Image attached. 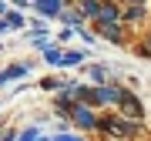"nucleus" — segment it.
I'll list each match as a JSON object with an SVG mask.
<instances>
[{
	"mask_svg": "<svg viewBox=\"0 0 151 141\" xmlns=\"http://www.w3.org/2000/svg\"><path fill=\"white\" fill-rule=\"evenodd\" d=\"M30 74V64L24 60V64H10V67H4L0 70V87L4 84H10V81H17V77H27Z\"/></svg>",
	"mask_w": 151,
	"mask_h": 141,
	"instance_id": "9d476101",
	"label": "nucleus"
},
{
	"mask_svg": "<svg viewBox=\"0 0 151 141\" xmlns=\"http://www.w3.org/2000/svg\"><path fill=\"white\" fill-rule=\"evenodd\" d=\"M97 10H101V0H77V14H81V20H94Z\"/></svg>",
	"mask_w": 151,
	"mask_h": 141,
	"instance_id": "ddd939ff",
	"label": "nucleus"
},
{
	"mask_svg": "<svg viewBox=\"0 0 151 141\" xmlns=\"http://www.w3.org/2000/svg\"><path fill=\"white\" fill-rule=\"evenodd\" d=\"M70 30H74V34H77V37H81L84 44H94V40H97V34H91V30L84 27V24H81V27H70Z\"/></svg>",
	"mask_w": 151,
	"mask_h": 141,
	"instance_id": "6ab92c4d",
	"label": "nucleus"
},
{
	"mask_svg": "<svg viewBox=\"0 0 151 141\" xmlns=\"http://www.w3.org/2000/svg\"><path fill=\"white\" fill-rule=\"evenodd\" d=\"M4 20H7V27H10V30H20V27H24V14H20V10H7Z\"/></svg>",
	"mask_w": 151,
	"mask_h": 141,
	"instance_id": "dca6fc26",
	"label": "nucleus"
},
{
	"mask_svg": "<svg viewBox=\"0 0 151 141\" xmlns=\"http://www.w3.org/2000/svg\"><path fill=\"white\" fill-rule=\"evenodd\" d=\"M87 81H91V84L111 81V67H108V64H87Z\"/></svg>",
	"mask_w": 151,
	"mask_h": 141,
	"instance_id": "f8f14e48",
	"label": "nucleus"
},
{
	"mask_svg": "<svg viewBox=\"0 0 151 141\" xmlns=\"http://www.w3.org/2000/svg\"><path fill=\"white\" fill-rule=\"evenodd\" d=\"M40 135H44V131H40V124H30V128L17 131V141H37Z\"/></svg>",
	"mask_w": 151,
	"mask_h": 141,
	"instance_id": "f3484780",
	"label": "nucleus"
},
{
	"mask_svg": "<svg viewBox=\"0 0 151 141\" xmlns=\"http://www.w3.org/2000/svg\"><path fill=\"white\" fill-rule=\"evenodd\" d=\"M37 141H54V138H47V135H40V138H37Z\"/></svg>",
	"mask_w": 151,
	"mask_h": 141,
	"instance_id": "bb28decb",
	"label": "nucleus"
},
{
	"mask_svg": "<svg viewBox=\"0 0 151 141\" xmlns=\"http://www.w3.org/2000/svg\"><path fill=\"white\" fill-rule=\"evenodd\" d=\"M60 54H64V47L50 40L47 47H44V64H50V67H60Z\"/></svg>",
	"mask_w": 151,
	"mask_h": 141,
	"instance_id": "4468645a",
	"label": "nucleus"
},
{
	"mask_svg": "<svg viewBox=\"0 0 151 141\" xmlns=\"http://www.w3.org/2000/svg\"><path fill=\"white\" fill-rule=\"evenodd\" d=\"M94 34L101 40H108V44H114V47H124V40H128V27L118 20V24H94Z\"/></svg>",
	"mask_w": 151,
	"mask_h": 141,
	"instance_id": "39448f33",
	"label": "nucleus"
},
{
	"mask_svg": "<svg viewBox=\"0 0 151 141\" xmlns=\"http://www.w3.org/2000/svg\"><path fill=\"white\" fill-rule=\"evenodd\" d=\"M124 81H104V84H94V98H91V108H118L121 94H124Z\"/></svg>",
	"mask_w": 151,
	"mask_h": 141,
	"instance_id": "f03ea898",
	"label": "nucleus"
},
{
	"mask_svg": "<svg viewBox=\"0 0 151 141\" xmlns=\"http://www.w3.org/2000/svg\"><path fill=\"white\" fill-rule=\"evenodd\" d=\"M145 17H148V7L145 4H128L121 10V24H124V27H138V24H145Z\"/></svg>",
	"mask_w": 151,
	"mask_h": 141,
	"instance_id": "423d86ee",
	"label": "nucleus"
},
{
	"mask_svg": "<svg viewBox=\"0 0 151 141\" xmlns=\"http://www.w3.org/2000/svg\"><path fill=\"white\" fill-rule=\"evenodd\" d=\"M50 27H47V20H44V17H34L30 20V34H47Z\"/></svg>",
	"mask_w": 151,
	"mask_h": 141,
	"instance_id": "aec40b11",
	"label": "nucleus"
},
{
	"mask_svg": "<svg viewBox=\"0 0 151 141\" xmlns=\"http://www.w3.org/2000/svg\"><path fill=\"white\" fill-rule=\"evenodd\" d=\"M57 20L64 24V27H81V14H77V7H67V0H64V7H60V14H57Z\"/></svg>",
	"mask_w": 151,
	"mask_h": 141,
	"instance_id": "9b49d317",
	"label": "nucleus"
},
{
	"mask_svg": "<svg viewBox=\"0 0 151 141\" xmlns=\"http://www.w3.org/2000/svg\"><path fill=\"white\" fill-rule=\"evenodd\" d=\"M67 84V77H44V81H40V91H60V87H64Z\"/></svg>",
	"mask_w": 151,
	"mask_h": 141,
	"instance_id": "2eb2a0df",
	"label": "nucleus"
},
{
	"mask_svg": "<svg viewBox=\"0 0 151 141\" xmlns=\"http://www.w3.org/2000/svg\"><path fill=\"white\" fill-rule=\"evenodd\" d=\"M34 4V10H37V17H57L60 14V7H64V0H30Z\"/></svg>",
	"mask_w": 151,
	"mask_h": 141,
	"instance_id": "1a4fd4ad",
	"label": "nucleus"
},
{
	"mask_svg": "<svg viewBox=\"0 0 151 141\" xmlns=\"http://www.w3.org/2000/svg\"><path fill=\"white\" fill-rule=\"evenodd\" d=\"M134 50H138V57H145V60H151V30L145 34V40H141V44H138Z\"/></svg>",
	"mask_w": 151,
	"mask_h": 141,
	"instance_id": "a211bd4d",
	"label": "nucleus"
},
{
	"mask_svg": "<svg viewBox=\"0 0 151 141\" xmlns=\"http://www.w3.org/2000/svg\"><path fill=\"white\" fill-rule=\"evenodd\" d=\"M97 131L108 135V141H131V138L141 135V121H131V118H124V114L111 111V114H104V118H97Z\"/></svg>",
	"mask_w": 151,
	"mask_h": 141,
	"instance_id": "f257e3e1",
	"label": "nucleus"
},
{
	"mask_svg": "<svg viewBox=\"0 0 151 141\" xmlns=\"http://www.w3.org/2000/svg\"><path fill=\"white\" fill-rule=\"evenodd\" d=\"M97 108H87V104H74V111H70V128L74 131H97Z\"/></svg>",
	"mask_w": 151,
	"mask_h": 141,
	"instance_id": "7ed1b4c3",
	"label": "nucleus"
},
{
	"mask_svg": "<svg viewBox=\"0 0 151 141\" xmlns=\"http://www.w3.org/2000/svg\"><path fill=\"white\" fill-rule=\"evenodd\" d=\"M7 14V4H4V0H0V17H4Z\"/></svg>",
	"mask_w": 151,
	"mask_h": 141,
	"instance_id": "a878e982",
	"label": "nucleus"
},
{
	"mask_svg": "<svg viewBox=\"0 0 151 141\" xmlns=\"http://www.w3.org/2000/svg\"><path fill=\"white\" fill-rule=\"evenodd\" d=\"M14 7H30V0H10Z\"/></svg>",
	"mask_w": 151,
	"mask_h": 141,
	"instance_id": "b1692460",
	"label": "nucleus"
},
{
	"mask_svg": "<svg viewBox=\"0 0 151 141\" xmlns=\"http://www.w3.org/2000/svg\"><path fill=\"white\" fill-rule=\"evenodd\" d=\"M54 141H84V138H81V135H74V131H57Z\"/></svg>",
	"mask_w": 151,
	"mask_h": 141,
	"instance_id": "412c9836",
	"label": "nucleus"
},
{
	"mask_svg": "<svg viewBox=\"0 0 151 141\" xmlns=\"http://www.w3.org/2000/svg\"><path fill=\"white\" fill-rule=\"evenodd\" d=\"M121 20V4L118 0H101V10H97L94 24H118Z\"/></svg>",
	"mask_w": 151,
	"mask_h": 141,
	"instance_id": "0eeeda50",
	"label": "nucleus"
},
{
	"mask_svg": "<svg viewBox=\"0 0 151 141\" xmlns=\"http://www.w3.org/2000/svg\"><path fill=\"white\" fill-rule=\"evenodd\" d=\"M70 37H74V30H70V27H64V30H60V34H57V40H54V44H67Z\"/></svg>",
	"mask_w": 151,
	"mask_h": 141,
	"instance_id": "4be33fe9",
	"label": "nucleus"
},
{
	"mask_svg": "<svg viewBox=\"0 0 151 141\" xmlns=\"http://www.w3.org/2000/svg\"><path fill=\"white\" fill-rule=\"evenodd\" d=\"M87 54H91L87 47H70V50L60 54V67H81L84 60H87Z\"/></svg>",
	"mask_w": 151,
	"mask_h": 141,
	"instance_id": "6e6552de",
	"label": "nucleus"
},
{
	"mask_svg": "<svg viewBox=\"0 0 151 141\" xmlns=\"http://www.w3.org/2000/svg\"><path fill=\"white\" fill-rule=\"evenodd\" d=\"M118 114H124V118L145 124V101H141L131 87H124V94H121V101H118Z\"/></svg>",
	"mask_w": 151,
	"mask_h": 141,
	"instance_id": "20e7f679",
	"label": "nucleus"
},
{
	"mask_svg": "<svg viewBox=\"0 0 151 141\" xmlns=\"http://www.w3.org/2000/svg\"><path fill=\"white\" fill-rule=\"evenodd\" d=\"M0 141H17V131H0Z\"/></svg>",
	"mask_w": 151,
	"mask_h": 141,
	"instance_id": "5701e85b",
	"label": "nucleus"
},
{
	"mask_svg": "<svg viewBox=\"0 0 151 141\" xmlns=\"http://www.w3.org/2000/svg\"><path fill=\"white\" fill-rule=\"evenodd\" d=\"M7 30H10V27H7V20H4V17H0V34H7Z\"/></svg>",
	"mask_w": 151,
	"mask_h": 141,
	"instance_id": "393cba45",
	"label": "nucleus"
}]
</instances>
